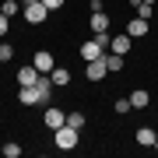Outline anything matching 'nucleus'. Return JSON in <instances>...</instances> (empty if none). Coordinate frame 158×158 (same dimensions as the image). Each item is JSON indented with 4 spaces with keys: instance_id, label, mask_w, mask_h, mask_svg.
Segmentation results:
<instances>
[{
    "instance_id": "f257e3e1",
    "label": "nucleus",
    "mask_w": 158,
    "mask_h": 158,
    "mask_svg": "<svg viewBox=\"0 0 158 158\" xmlns=\"http://www.w3.org/2000/svg\"><path fill=\"white\" fill-rule=\"evenodd\" d=\"M53 144H56L60 151H74V148L81 144V130H74V127L63 123L60 130H53Z\"/></svg>"
},
{
    "instance_id": "f03ea898",
    "label": "nucleus",
    "mask_w": 158,
    "mask_h": 158,
    "mask_svg": "<svg viewBox=\"0 0 158 158\" xmlns=\"http://www.w3.org/2000/svg\"><path fill=\"white\" fill-rule=\"evenodd\" d=\"M21 14H25V21H28V25H42L53 11L42 4V0H32V4H25V11H21Z\"/></svg>"
},
{
    "instance_id": "7ed1b4c3",
    "label": "nucleus",
    "mask_w": 158,
    "mask_h": 158,
    "mask_svg": "<svg viewBox=\"0 0 158 158\" xmlns=\"http://www.w3.org/2000/svg\"><path fill=\"white\" fill-rule=\"evenodd\" d=\"M106 53H109V49H106V46L95 39V35H91L88 42H81V60H85V63H88V60H102Z\"/></svg>"
},
{
    "instance_id": "20e7f679",
    "label": "nucleus",
    "mask_w": 158,
    "mask_h": 158,
    "mask_svg": "<svg viewBox=\"0 0 158 158\" xmlns=\"http://www.w3.org/2000/svg\"><path fill=\"white\" fill-rule=\"evenodd\" d=\"M18 102H21V106H42V88H39V85L18 88Z\"/></svg>"
},
{
    "instance_id": "39448f33",
    "label": "nucleus",
    "mask_w": 158,
    "mask_h": 158,
    "mask_svg": "<svg viewBox=\"0 0 158 158\" xmlns=\"http://www.w3.org/2000/svg\"><path fill=\"white\" fill-rule=\"evenodd\" d=\"M46 130H60L63 123H67V113H63V109H56V106H46Z\"/></svg>"
},
{
    "instance_id": "423d86ee",
    "label": "nucleus",
    "mask_w": 158,
    "mask_h": 158,
    "mask_svg": "<svg viewBox=\"0 0 158 158\" xmlns=\"http://www.w3.org/2000/svg\"><path fill=\"white\" fill-rule=\"evenodd\" d=\"M32 63H35V70H39V74H49L53 67H56V60H53L49 49H39V53L32 56Z\"/></svg>"
},
{
    "instance_id": "0eeeda50",
    "label": "nucleus",
    "mask_w": 158,
    "mask_h": 158,
    "mask_svg": "<svg viewBox=\"0 0 158 158\" xmlns=\"http://www.w3.org/2000/svg\"><path fill=\"white\" fill-rule=\"evenodd\" d=\"M106 74H109L106 60H88V67H85V77H88V81H102Z\"/></svg>"
},
{
    "instance_id": "6e6552de",
    "label": "nucleus",
    "mask_w": 158,
    "mask_h": 158,
    "mask_svg": "<svg viewBox=\"0 0 158 158\" xmlns=\"http://www.w3.org/2000/svg\"><path fill=\"white\" fill-rule=\"evenodd\" d=\"M35 81H39V70H35V63H25V67H18V88L35 85Z\"/></svg>"
},
{
    "instance_id": "1a4fd4ad",
    "label": "nucleus",
    "mask_w": 158,
    "mask_h": 158,
    "mask_svg": "<svg viewBox=\"0 0 158 158\" xmlns=\"http://www.w3.org/2000/svg\"><path fill=\"white\" fill-rule=\"evenodd\" d=\"M88 28H91V35H95V32H109V14L106 11H91Z\"/></svg>"
},
{
    "instance_id": "9d476101",
    "label": "nucleus",
    "mask_w": 158,
    "mask_h": 158,
    "mask_svg": "<svg viewBox=\"0 0 158 158\" xmlns=\"http://www.w3.org/2000/svg\"><path fill=\"white\" fill-rule=\"evenodd\" d=\"M130 42H134V39H130L127 32H123V35H113V42H109V53H119V56H127V53H130Z\"/></svg>"
},
{
    "instance_id": "9b49d317",
    "label": "nucleus",
    "mask_w": 158,
    "mask_h": 158,
    "mask_svg": "<svg viewBox=\"0 0 158 158\" xmlns=\"http://www.w3.org/2000/svg\"><path fill=\"white\" fill-rule=\"evenodd\" d=\"M155 137H158V134H155L151 127H141V130L134 134V141L141 144V148H155Z\"/></svg>"
},
{
    "instance_id": "f8f14e48",
    "label": "nucleus",
    "mask_w": 158,
    "mask_h": 158,
    "mask_svg": "<svg viewBox=\"0 0 158 158\" xmlns=\"http://www.w3.org/2000/svg\"><path fill=\"white\" fill-rule=\"evenodd\" d=\"M127 35H130V39H141V35H148V21H144V18H134V21L127 25Z\"/></svg>"
},
{
    "instance_id": "ddd939ff",
    "label": "nucleus",
    "mask_w": 158,
    "mask_h": 158,
    "mask_svg": "<svg viewBox=\"0 0 158 158\" xmlns=\"http://www.w3.org/2000/svg\"><path fill=\"white\" fill-rule=\"evenodd\" d=\"M49 77H53V85H56V88H67V85H70V70H67V67H53Z\"/></svg>"
},
{
    "instance_id": "4468645a",
    "label": "nucleus",
    "mask_w": 158,
    "mask_h": 158,
    "mask_svg": "<svg viewBox=\"0 0 158 158\" xmlns=\"http://www.w3.org/2000/svg\"><path fill=\"white\" fill-rule=\"evenodd\" d=\"M148 102H151V95H148L144 88H134V91H130V106H134V109H148Z\"/></svg>"
},
{
    "instance_id": "2eb2a0df",
    "label": "nucleus",
    "mask_w": 158,
    "mask_h": 158,
    "mask_svg": "<svg viewBox=\"0 0 158 158\" xmlns=\"http://www.w3.org/2000/svg\"><path fill=\"white\" fill-rule=\"evenodd\" d=\"M130 7H134L137 18H144V21H151V14H155V4H144V0H130Z\"/></svg>"
},
{
    "instance_id": "dca6fc26",
    "label": "nucleus",
    "mask_w": 158,
    "mask_h": 158,
    "mask_svg": "<svg viewBox=\"0 0 158 158\" xmlns=\"http://www.w3.org/2000/svg\"><path fill=\"white\" fill-rule=\"evenodd\" d=\"M102 60H106V67H109V74H116V70H123V56H119V53H106V56H102Z\"/></svg>"
},
{
    "instance_id": "f3484780",
    "label": "nucleus",
    "mask_w": 158,
    "mask_h": 158,
    "mask_svg": "<svg viewBox=\"0 0 158 158\" xmlns=\"http://www.w3.org/2000/svg\"><path fill=\"white\" fill-rule=\"evenodd\" d=\"M85 113H77V109H74V113H67V127H74V130H81V127H85Z\"/></svg>"
},
{
    "instance_id": "a211bd4d",
    "label": "nucleus",
    "mask_w": 158,
    "mask_h": 158,
    "mask_svg": "<svg viewBox=\"0 0 158 158\" xmlns=\"http://www.w3.org/2000/svg\"><path fill=\"white\" fill-rule=\"evenodd\" d=\"M18 11H25V7H18V0H4L0 4V14H7V18H14Z\"/></svg>"
},
{
    "instance_id": "6ab92c4d",
    "label": "nucleus",
    "mask_w": 158,
    "mask_h": 158,
    "mask_svg": "<svg viewBox=\"0 0 158 158\" xmlns=\"http://www.w3.org/2000/svg\"><path fill=\"white\" fill-rule=\"evenodd\" d=\"M0 151H4V155H7V158H21V148H18V144H14V141H7V144H4V148H0Z\"/></svg>"
},
{
    "instance_id": "aec40b11",
    "label": "nucleus",
    "mask_w": 158,
    "mask_h": 158,
    "mask_svg": "<svg viewBox=\"0 0 158 158\" xmlns=\"http://www.w3.org/2000/svg\"><path fill=\"white\" fill-rule=\"evenodd\" d=\"M0 60H14V46L11 42H0Z\"/></svg>"
},
{
    "instance_id": "412c9836",
    "label": "nucleus",
    "mask_w": 158,
    "mask_h": 158,
    "mask_svg": "<svg viewBox=\"0 0 158 158\" xmlns=\"http://www.w3.org/2000/svg\"><path fill=\"white\" fill-rule=\"evenodd\" d=\"M130 109H134V106H130V98H116V113H119V116H127Z\"/></svg>"
},
{
    "instance_id": "4be33fe9",
    "label": "nucleus",
    "mask_w": 158,
    "mask_h": 158,
    "mask_svg": "<svg viewBox=\"0 0 158 158\" xmlns=\"http://www.w3.org/2000/svg\"><path fill=\"white\" fill-rule=\"evenodd\" d=\"M42 4H46V7H49V11H60V7H63V4H67V0H42Z\"/></svg>"
},
{
    "instance_id": "5701e85b",
    "label": "nucleus",
    "mask_w": 158,
    "mask_h": 158,
    "mask_svg": "<svg viewBox=\"0 0 158 158\" xmlns=\"http://www.w3.org/2000/svg\"><path fill=\"white\" fill-rule=\"evenodd\" d=\"M7 28H11V18H7V14H0V35H7Z\"/></svg>"
},
{
    "instance_id": "b1692460",
    "label": "nucleus",
    "mask_w": 158,
    "mask_h": 158,
    "mask_svg": "<svg viewBox=\"0 0 158 158\" xmlns=\"http://www.w3.org/2000/svg\"><path fill=\"white\" fill-rule=\"evenodd\" d=\"M144 4H158V0H144Z\"/></svg>"
},
{
    "instance_id": "393cba45",
    "label": "nucleus",
    "mask_w": 158,
    "mask_h": 158,
    "mask_svg": "<svg viewBox=\"0 0 158 158\" xmlns=\"http://www.w3.org/2000/svg\"><path fill=\"white\" fill-rule=\"evenodd\" d=\"M155 151H158V137H155Z\"/></svg>"
}]
</instances>
